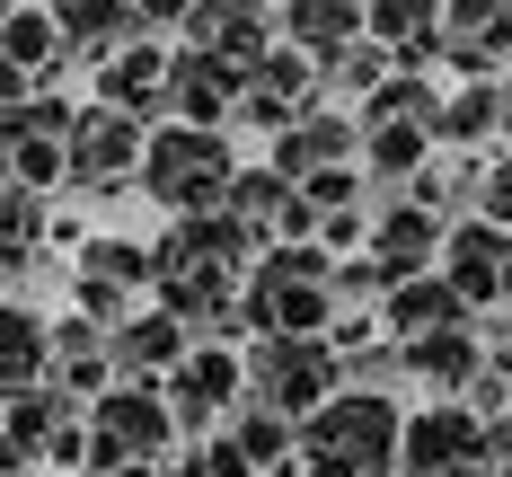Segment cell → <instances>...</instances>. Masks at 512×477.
<instances>
[{
	"instance_id": "6da1fadb",
	"label": "cell",
	"mask_w": 512,
	"mask_h": 477,
	"mask_svg": "<svg viewBox=\"0 0 512 477\" xmlns=\"http://www.w3.org/2000/svg\"><path fill=\"white\" fill-rule=\"evenodd\" d=\"M239 177V151H230V124H151V151H142V195H151L168 221L186 212H221Z\"/></svg>"
},
{
	"instance_id": "7a4b0ae2",
	"label": "cell",
	"mask_w": 512,
	"mask_h": 477,
	"mask_svg": "<svg viewBox=\"0 0 512 477\" xmlns=\"http://www.w3.org/2000/svg\"><path fill=\"white\" fill-rule=\"evenodd\" d=\"M398 433H407V407L398 398L336 389L301 424V460H336V469H354V477H398Z\"/></svg>"
},
{
	"instance_id": "3957f363",
	"label": "cell",
	"mask_w": 512,
	"mask_h": 477,
	"mask_svg": "<svg viewBox=\"0 0 512 477\" xmlns=\"http://www.w3.org/2000/svg\"><path fill=\"white\" fill-rule=\"evenodd\" d=\"M336 389H345V363H336L327 336H248V398L256 407L309 424Z\"/></svg>"
},
{
	"instance_id": "277c9868",
	"label": "cell",
	"mask_w": 512,
	"mask_h": 477,
	"mask_svg": "<svg viewBox=\"0 0 512 477\" xmlns=\"http://www.w3.org/2000/svg\"><path fill=\"white\" fill-rule=\"evenodd\" d=\"M159 292V257L142 239H80V265H71V310L98 318V327H124V318L142 310Z\"/></svg>"
},
{
	"instance_id": "5b68a950",
	"label": "cell",
	"mask_w": 512,
	"mask_h": 477,
	"mask_svg": "<svg viewBox=\"0 0 512 477\" xmlns=\"http://www.w3.org/2000/svg\"><path fill=\"white\" fill-rule=\"evenodd\" d=\"M168 433H177V416H168V389H159V380H115V389H106L98 407H89V442H98V451H89V469H124V460H168Z\"/></svg>"
},
{
	"instance_id": "8992f818",
	"label": "cell",
	"mask_w": 512,
	"mask_h": 477,
	"mask_svg": "<svg viewBox=\"0 0 512 477\" xmlns=\"http://www.w3.org/2000/svg\"><path fill=\"white\" fill-rule=\"evenodd\" d=\"M142 151H151V124L89 98L80 124H71V186H80V195H124V186L142 177Z\"/></svg>"
},
{
	"instance_id": "52a82bcc",
	"label": "cell",
	"mask_w": 512,
	"mask_h": 477,
	"mask_svg": "<svg viewBox=\"0 0 512 477\" xmlns=\"http://www.w3.org/2000/svg\"><path fill=\"white\" fill-rule=\"evenodd\" d=\"M159 389H168L177 433H204L212 416H239V407H248V354H239V345H195Z\"/></svg>"
},
{
	"instance_id": "ba28073f",
	"label": "cell",
	"mask_w": 512,
	"mask_h": 477,
	"mask_svg": "<svg viewBox=\"0 0 512 477\" xmlns=\"http://www.w3.org/2000/svg\"><path fill=\"white\" fill-rule=\"evenodd\" d=\"M362 159V115H345V106H301L274 142H265V168H283L292 186H309V177H327V168H354Z\"/></svg>"
},
{
	"instance_id": "9c48e42d",
	"label": "cell",
	"mask_w": 512,
	"mask_h": 477,
	"mask_svg": "<svg viewBox=\"0 0 512 477\" xmlns=\"http://www.w3.org/2000/svg\"><path fill=\"white\" fill-rule=\"evenodd\" d=\"M442 274H451V292H460L468 310H512V230H495L486 212L451 221V239H442Z\"/></svg>"
},
{
	"instance_id": "30bf717a",
	"label": "cell",
	"mask_w": 512,
	"mask_h": 477,
	"mask_svg": "<svg viewBox=\"0 0 512 477\" xmlns=\"http://www.w3.org/2000/svg\"><path fill=\"white\" fill-rule=\"evenodd\" d=\"M177 36H186L195 53H221V62L256 71L265 53L283 45V18H274V0H195Z\"/></svg>"
},
{
	"instance_id": "8fae6325",
	"label": "cell",
	"mask_w": 512,
	"mask_h": 477,
	"mask_svg": "<svg viewBox=\"0 0 512 477\" xmlns=\"http://www.w3.org/2000/svg\"><path fill=\"white\" fill-rule=\"evenodd\" d=\"M442 62L460 80L512 71V0H442Z\"/></svg>"
},
{
	"instance_id": "7c38bea8",
	"label": "cell",
	"mask_w": 512,
	"mask_h": 477,
	"mask_svg": "<svg viewBox=\"0 0 512 477\" xmlns=\"http://www.w3.org/2000/svg\"><path fill=\"white\" fill-rule=\"evenodd\" d=\"M442 239H451V221L424 212L415 195H371V257L389 265V283L433 274V265H442Z\"/></svg>"
},
{
	"instance_id": "4fadbf2b",
	"label": "cell",
	"mask_w": 512,
	"mask_h": 477,
	"mask_svg": "<svg viewBox=\"0 0 512 477\" xmlns=\"http://www.w3.org/2000/svg\"><path fill=\"white\" fill-rule=\"evenodd\" d=\"M239 89H248V71H239V62L177 45V53H168V106H159V124H230Z\"/></svg>"
},
{
	"instance_id": "5bb4252c",
	"label": "cell",
	"mask_w": 512,
	"mask_h": 477,
	"mask_svg": "<svg viewBox=\"0 0 512 477\" xmlns=\"http://www.w3.org/2000/svg\"><path fill=\"white\" fill-rule=\"evenodd\" d=\"M106 345H115V380H168V371L195 354V327L177 310H151L142 301L124 327H106Z\"/></svg>"
},
{
	"instance_id": "9a60e30c",
	"label": "cell",
	"mask_w": 512,
	"mask_h": 477,
	"mask_svg": "<svg viewBox=\"0 0 512 477\" xmlns=\"http://www.w3.org/2000/svg\"><path fill=\"white\" fill-rule=\"evenodd\" d=\"M45 9H53V27H62V53H71V62H89V71L151 36L133 0H45Z\"/></svg>"
},
{
	"instance_id": "2e32d148",
	"label": "cell",
	"mask_w": 512,
	"mask_h": 477,
	"mask_svg": "<svg viewBox=\"0 0 512 477\" xmlns=\"http://www.w3.org/2000/svg\"><path fill=\"white\" fill-rule=\"evenodd\" d=\"M45 380H53V389H71L80 407H98L106 389H115V345H106L98 318H80V310L53 318V371H45Z\"/></svg>"
},
{
	"instance_id": "e0dca14e",
	"label": "cell",
	"mask_w": 512,
	"mask_h": 477,
	"mask_svg": "<svg viewBox=\"0 0 512 477\" xmlns=\"http://www.w3.org/2000/svg\"><path fill=\"white\" fill-rule=\"evenodd\" d=\"M362 36L389 45L398 71H433L442 62V0H362Z\"/></svg>"
},
{
	"instance_id": "ac0fdd59",
	"label": "cell",
	"mask_w": 512,
	"mask_h": 477,
	"mask_svg": "<svg viewBox=\"0 0 512 477\" xmlns=\"http://www.w3.org/2000/svg\"><path fill=\"white\" fill-rule=\"evenodd\" d=\"M380 327H389L398 345H424V336H442V327H468V301L451 292V274L433 265V274H407V283H389V301H380Z\"/></svg>"
},
{
	"instance_id": "d6986e66",
	"label": "cell",
	"mask_w": 512,
	"mask_h": 477,
	"mask_svg": "<svg viewBox=\"0 0 512 477\" xmlns=\"http://www.w3.org/2000/svg\"><path fill=\"white\" fill-rule=\"evenodd\" d=\"M0 62L36 71V89H53V80L71 71V53H62V27H53L45 0H9V9H0Z\"/></svg>"
},
{
	"instance_id": "ffe728a7",
	"label": "cell",
	"mask_w": 512,
	"mask_h": 477,
	"mask_svg": "<svg viewBox=\"0 0 512 477\" xmlns=\"http://www.w3.org/2000/svg\"><path fill=\"white\" fill-rule=\"evenodd\" d=\"M98 106H124V115L159 124V106H168V53L142 36V45H124L115 62H98Z\"/></svg>"
},
{
	"instance_id": "44dd1931",
	"label": "cell",
	"mask_w": 512,
	"mask_h": 477,
	"mask_svg": "<svg viewBox=\"0 0 512 477\" xmlns=\"http://www.w3.org/2000/svg\"><path fill=\"white\" fill-rule=\"evenodd\" d=\"M477 371H486V336L477 327H442V336L407 345V380H424L433 398H468Z\"/></svg>"
},
{
	"instance_id": "7402d4cb",
	"label": "cell",
	"mask_w": 512,
	"mask_h": 477,
	"mask_svg": "<svg viewBox=\"0 0 512 477\" xmlns=\"http://www.w3.org/2000/svg\"><path fill=\"white\" fill-rule=\"evenodd\" d=\"M274 18H283V45H301L318 71L345 45H362V0H283Z\"/></svg>"
},
{
	"instance_id": "603a6c76",
	"label": "cell",
	"mask_w": 512,
	"mask_h": 477,
	"mask_svg": "<svg viewBox=\"0 0 512 477\" xmlns=\"http://www.w3.org/2000/svg\"><path fill=\"white\" fill-rule=\"evenodd\" d=\"M433 151H442V142H433V124H362V177H371L380 195H407V177H415Z\"/></svg>"
},
{
	"instance_id": "cb8c5ba5",
	"label": "cell",
	"mask_w": 512,
	"mask_h": 477,
	"mask_svg": "<svg viewBox=\"0 0 512 477\" xmlns=\"http://www.w3.org/2000/svg\"><path fill=\"white\" fill-rule=\"evenodd\" d=\"M53 371V318H36L27 301H0V398L36 389Z\"/></svg>"
},
{
	"instance_id": "d4e9b609",
	"label": "cell",
	"mask_w": 512,
	"mask_h": 477,
	"mask_svg": "<svg viewBox=\"0 0 512 477\" xmlns=\"http://www.w3.org/2000/svg\"><path fill=\"white\" fill-rule=\"evenodd\" d=\"M442 151H477V142H504V80H460L442 98V124H433Z\"/></svg>"
},
{
	"instance_id": "484cf974",
	"label": "cell",
	"mask_w": 512,
	"mask_h": 477,
	"mask_svg": "<svg viewBox=\"0 0 512 477\" xmlns=\"http://www.w3.org/2000/svg\"><path fill=\"white\" fill-rule=\"evenodd\" d=\"M389 71H398V62H389V45H371V36H362V45H345L327 71H318V98H327V106H362Z\"/></svg>"
},
{
	"instance_id": "4316f807",
	"label": "cell",
	"mask_w": 512,
	"mask_h": 477,
	"mask_svg": "<svg viewBox=\"0 0 512 477\" xmlns=\"http://www.w3.org/2000/svg\"><path fill=\"white\" fill-rule=\"evenodd\" d=\"M45 195H36V186H9V177H0V274H9V265H27L36 257V248H45Z\"/></svg>"
},
{
	"instance_id": "83f0119b",
	"label": "cell",
	"mask_w": 512,
	"mask_h": 477,
	"mask_svg": "<svg viewBox=\"0 0 512 477\" xmlns=\"http://www.w3.org/2000/svg\"><path fill=\"white\" fill-rule=\"evenodd\" d=\"M477 212H486L495 230H512V151L486 159V195H477Z\"/></svg>"
},
{
	"instance_id": "f1b7e54d",
	"label": "cell",
	"mask_w": 512,
	"mask_h": 477,
	"mask_svg": "<svg viewBox=\"0 0 512 477\" xmlns=\"http://www.w3.org/2000/svg\"><path fill=\"white\" fill-rule=\"evenodd\" d=\"M133 9H142V27H186L195 0H133Z\"/></svg>"
},
{
	"instance_id": "f546056e",
	"label": "cell",
	"mask_w": 512,
	"mask_h": 477,
	"mask_svg": "<svg viewBox=\"0 0 512 477\" xmlns=\"http://www.w3.org/2000/svg\"><path fill=\"white\" fill-rule=\"evenodd\" d=\"M45 477H80V469H45Z\"/></svg>"
},
{
	"instance_id": "4dcf8cb0",
	"label": "cell",
	"mask_w": 512,
	"mask_h": 477,
	"mask_svg": "<svg viewBox=\"0 0 512 477\" xmlns=\"http://www.w3.org/2000/svg\"><path fill=\"white\" fill-rule=\"evenodd\" d=\"M0 9H9V0H0Z\"/></svg>"
},
{
	"instance_id": "1f68e13d",
	"label": "cell",
	"mask_w": 512,
	"mask_h": 477,
	"mask_svg": "<svg viewBox=\"0 0 512 477\" xmlns=\"http://www.w3.org/2000/svg\"><path fill=\"white\" fill-rule=\"evenodd\" d=\"M274 9H283V0H274Z\"/></svg>"
}]
</instances>
